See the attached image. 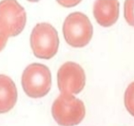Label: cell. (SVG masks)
Masks as SVG:
<instances>
[{
  "label": "cell",
  "mask_w": 134,
  "mask_h": 126,
  "mask_svg": "<svg viewBox=\"0 0 134 126\" xmlns=\"http://www.w3.org/2000/svg\"><path fill=\"white\" fill-rule=\"evenodd\" d=\"M52 116L60 126H75L79 124L86 115L84 103L72 94H61L54 100L51 108Z\"/></svg>",
  "instance_id": "cell-1"
},
{
  "label": "cell",
  "mask_w": 134,
  "mask_h": 126,
  "mask_svg": "<svg viewBox=\"0 0 134 126\" xmlns=\"http://www.w3.org/2000/svg\"><path fill=\"white\" fill-rule=\"evenodd\" d=\"M65 40L72 47L81 48L91 41L93 27L89 18L81 12L71 13L66 17L63 24Z\"/></svg>",
  "instance_id": "cell-2"
},
{
  "label": "cell",
  "mask_w": 134,
  "mask_h": 126,
  "mask_svg": "<svg viewBox=\"0 0 134 126\" xmlns=\"http://www.w3.org/2000/svg\"><path fill=\"white\" fill-rule=\"evenodd\" d=\"M59 36L56 29L48 23H40L33 29L30 45L34 55L40 59L49 60L58 51Z\"/></svg>",
  "instance_id": "cell-3"
},
{
  "label": "cell",
  "mask_w": 134,
  "mask_h": 126,
  "mask_svg": "<svg viewBox=\"0 0 134 126\" xmlns=\"http://www.w3.org/2000/svg\"><path fill=\"white\" fill-rule=\"evenodd\" d=\"M22 86L25 93L32 98H40L47 95L51 87L49 69L40 63L29 65L22 75Z\"/></svg>",
  "instance_id": "cell-4"
},
{
  "label": "cell",
  "mask_w": 134,
  "mask_h": 126,
  "mask_svg": "<svg viewBox=\"0 0 134 126\" xmlns=\"http://www.w3.org/2000/svg\"><path fill=\"white\" fill-rule=\"evenodd\" d=\"M26 24V12L17 0L0 2V33L8 37L23 31Z\"/></svg>",
  "instance_id": "cell-5"
},
{
  "label": "cell",
  "mask_w": 134,
  "mask_h": 126,
  "mask_svg": "<svg viewBox=\"0 0 134 126\" xmlns=\"http://www.w3.org/2000/svg\"><path fill=\"white\" fill-rule=\"evenodd\" d=\"M58 87L61 92L78 94L86 85V74L79 64L68 61L63 64L57 73Z\"/></svg>",
  "instance_id": "cell-6"
},
{
  "label": "cell",
  "mask_w": 134,
  "mask_h": 126,
  "mask_svg": "<svg viewBox=\"0 0 134 126\" xmlns=\"http://www.w3.org/2000/svg\"><path fill=\"white\" fill-rule=\"evenodd\" d=\"M93 14L97 23L103 27L114 24L119 16L118 0H96L94 3Z\"/></svg>",
  "instance_id": "cell-7"
},
{
  "label": "cell",
  "mask_w": 134,
  "mask_h": 126,
  "mask_svg": "<svg viewBox=\"0 0 134 126\" xmlns=\"http://www.w3.org/2000/svg\"><path fill=\"white\" fill-rule=\"evenodd\" d=\"M18 92L14 81L6 75H0V113H5L14 107Z\"/></svg>",
  "instance_id": "cell-8"
},
{
  "label": "cell",
  "mask_w": 134,
  "mask_h": 126,
  "mask_svg": "<svg viewBox=\"0 0 134 126\" xmlns=\"http://www.w3.org/2000/svg\"><path fill=\"white\" fill-rule=\"evenodd\" d=\"M124 103L128 113L134 117V82L129 84L125 92Z\"/></svg>",
  "instance_id": "cell-9"
},
{
  "label": "cell",
  "mask_w": 134,
  "mask_h": 126,
  "mask_svg": "<svg viewBox=\"0 0 134 126\" xmlns=\"http://www.w3.org/2000/svg\"><path fill=\"white\" fill-rule=\"evenodd\" d=\"M124 17L126 21L134 27V0H126L124 3Z\"/></svg>",
  "instance_id": "cell-10"
},
{
  "label": "cell",
  "mask_w": 134,
  "mask_h": 126,
  "mask_svg": "<svg viewBox=\"0 0 134 126\" xmlns=\"http://www.w3.org/2000/svg\"><path fill=\"white\" fill-rule=\"evenodd\" d=\"M57 2L62 6L69 8L76 6L78 3L81 2V0H57Z\"/></svg>",
  "instance_id": "cell-11"
},
{
  "label": "cell",
  "mask_w": 134,
  "mask_h": 126,
  "mask_svg": "<svg viewBox=\"0 0 134 126\" xmlns=\"http://www.w3.org/2000/svg\"><path fill=\"white\" fill-rule=\"evenodd\" d=\"M7 41H8V37L3 35L2 33H0V51L5 47Z\"/></svg>",
  "instance_id": "cell-12"
}]
</instances>
